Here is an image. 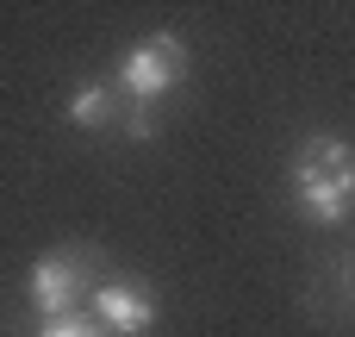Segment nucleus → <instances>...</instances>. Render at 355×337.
<instances>
[{"instance_id":"20e7f679","label":"nucleus","mask_w":355,"mask_h":337,"mask_svg":"<svg viewBox=\"0 0 355 337\" xmlns=\"http://www.w3.org/2000/svg\"><path fill=\"white\" fill-rule=\"evenodd\" d=\"M94 300H100L106 331H119V337H144L150 325H156V313H162L156 288H144L137 275H112V281H100V288H94Z\"/></svg>"},{"instance_id":"0eeeda50","label":"nucleus","mask_w":355,"mask_h":337,"mask_svg":"<svg viewBox=\"0 0 355 337\" xmlns=\"http://www.w3.org/2000/svg\"><path fill=\"white\" fill-rule=\"evenodd\" d=\"M37 337H100V325H87V319L69 313V319H44V331H37Z\"/></svg>"},{"instance_id":"39448f33","label":"nucleus","mask_w":355,"mask_h":337,"mask_svg":"<svg viewBox=\"0 0 355 337\" xmlns=\"http://www.w3.org/2000/svg\"><path fill=\"white\" fill-rule=\"evenodd\" d=\"M119 113H125L119 81L87 75V81H75V88H69V125H81V131H106V125H119Z\"/></svg>"},{"instance_id":"423d86ee","label":"nucleus","mask_w":355,"mask_h":337,"mask_svg":"<svg viewBox=\"0 0 355 337\" xmlns=\"http://www.w3.org/2000/svg\"><path fill=\"white\" fill-rule=\"evenodd\" d=\"M119 131H125V144H150V138H156V106H144V100H125V113H119Z\"/></svg>"},{"instance_id":"f257e3e1","label":"nucleus","mask_w":355,"mask_h":337,"mask_svg":"<svg viewBox=\"0 0 355 337\" xmlns=\"http://www.w3.org/2000/svg\"><path fill=\"white\" fill-rule=\"evenodd\" d=\"M287 188H293V206L312 225L337 231L355 213V150L337 131H312L293 150V163H287Z\"/></svg>"},{"instance_id":"7ed1b4c3","label":"nucleus","mask_w":355,"mask_h":337,"mask_svg":"<svg viewBox=\"0 0 355 337\" xmlns=\"http://www.w3.org/2000/svg\"><path fill=\"white\" fill-rule=\"evenodd\" d=\"M25 288H31V306L44 319H69L75 300L94 288V263H87V250H50V256L31 263V281Z\"/></svg>"},{"instance_id":"f03ea898","label":"nucleus","mask_w":355,"mask_h":337,"mask_svg":"<svg viewBox=\"0 0 355 337\" xmlns=\"http://www.w3.org/2000/svg\"><path fill=\"white\" fill-rule=\"evenodd\" d=\"M181 81H187V44H181L175 31L144 38V44L125 50V63H119V94H125V100H144V106H156V100L175 94Z\"/></svg>"}]
</instances>
